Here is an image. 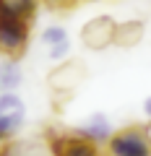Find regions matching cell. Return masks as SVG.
<instances>
[{
	"label": "cell",
	"mask_w": 151,
	"mask_h": 156,
	"mask_svg": "<svg viewBox=\"0 0 151 156\" xmlns=\"http://www.w3.org/2000/svg\"><path fill=\"white\" fill-rule=\"evenodd\" d=\"M29 39H31V21L29 18L0 11V55L18 60L26 52Z\"/></svg>",
	"instance_id": "6da1fadb"
},
{
	"label": "cell",
	"mask_w": 151,
	"mask_h": 156,
	"mask_svg": "<svg viewBox=\"0 0 151 156\" xmlns=\"http://www.w3.org/2000/svg\"><path fill=\"white\" fill-rule=\"evenodd\" d=\"M110 156H151V135L143 125H128L112 133L107 140Z\"/></svg>",
	"instance_id": "7a4b0ae2"
},
{
	"label": "cell",
	"mask_w": 151,
	"mask_h": 156,
	"mask_svg": "<svg viewBox=\"0 0 151 156\" xmlns=\"http://www.w3.org/2000/svg\"><path fill=\"white\" fill-rule=\"evenodd\" d=\"M26 122V104L16 91L0 94V143H11Z\"/></svg>",
	"instance_id": "3957f363"
},
{
	"label": "cell",
	"mask_w": 151,
	"mask_h": 156,
	"mask_svg": "<svg viewBox=\"0 0 151 156\" xmlns=\"http://www.w3.org/2000/svg\"><path fill=\"white\" fill-rule=\"evenodd\" d=\"M47 146H50L52 156H102V146L76 133H60L57 128L47 130Z\"/></svg>",
	"instance_id": "277c9868"
},
{
	"label": "cell",
	"mask_w": 151,
	"mask_h": 156,
	"mask_svg": "<svg viewBox=\"0 0 151 156\" xmlns=\"http://www.w3.org/2000/svg\"><path fill=\"white\" fill-rule=\"evenodd\" d=\"M115 31H117V21L112 16H94L81 29V42L89 50H104L115 44Z\"/></svg>",
	"instance_id": "5b68a950"
},
{
	"label": "cell",
	"mask_w": 151,
	"mask_h": 156,
	"mask_svg": "<svg viewBox=\"0 0 151 156\" xmlns=\"http://www.w3.org/2000/svg\"><path fill=\"white\" fill-rule=\"evenodd\" d=\"M73 133L81 135V138H86V140H91V143H96V146H107V140L112 138L115 130H112L110 120H107L102 112H94V115L86 117V120L73 130Z\"/></svg>",
	"instance_id": "8992f818"
},
{
	"label": "cell",
	"mask_w": 151,
	"mask_h": 156,
	"mask_svg": "<svg viewBox=\"0 0 151 156\" xmlns=\"http://www.w3.org/2000/svg\"><path fill=\"white\" fill-rule=\"evenodd\" d=\"M81 78H84V65L81 62H65L50 76V83L57 91H73L81 83Z\"/></svg>",
	"instance_id": "52a82bcc"
},
{
	"label": "cell",
	"mask_w": 151,
	"mask_h": 156,
	"mask_svg": "<svg viewBox=\"0 0 151 156\" xmlns=\"http://www.w3.org/2000/svg\"><path fill=\"white\" fill-rule=\"evenodd\" d=\"M23 81V73H21V65L18 60L13 57H3L0 62V94L3 91H16Z\"/></svg>",
	"instance_id": "ba28073f"
},
{
	"label": "cell",
	"mask_w": 151,
	"mask_h": 156,
	"mask_svg": "<svg viewBox=\"0 0 151 156\" xmlns=\"http://www.w3.org/2000/svg\"><path fill=\"white\" fill-rule=\"evenodd\" d=\"M0 156H52L47 140H18V143H8Z\"/></svg>",
	"instance_id": "9c48e42d"
},
{
	"label": "cell",
	"mask_w": 151,
	"mask_h": 156,
	"mask_svg": "<svg viewBox=\"0 0 151 156\" xmlns=\"http://www.w3.org/2000/svg\"><path fill=\"white\" fill-rule=\"evenodd\" d=\"M143 39V21H123L115 31V44L117 47H135Z\"/></svg>",
	"instance_id": "30bf717a"
},
{
	"label": "cell",
	"mask_w": 151,
	"mask_h": 156,
	"mask_svg": "<svg viewBox=\"0 0 151 156\" xmlns=\"http://www.w3.org/2000/svg\"><path fill=\"white\" fill-rule=\"evenodd\" d=\"M39 5H42V0H3V3H0V11L31 21V18L37 16V8Z\"/></svg>",
	"instance_id": "8fae6325"
},
{
	"label": "cell",
	"mask_w": 151,
	"mask_h": 156,
	"mask_svg": "<svg viewBox=\"0 0 151 156\" xmlns=\"http://www.w3.org/2000/svg\"><path fill=\"white\" fill-rule=\"evenodd\" d=\"M63 42H70V37H68V31L63 26H47L42 31V44L55 47V44H63Z\"/></svg>",
	"instance_id": "7c38bea8"
},
{
	"label": "cell",
	"mask_w": 151,
	"mask_h": 156,
	"mask_svg": "<svg viewBox=\"0 0 151 156\" xmlns=\"http://www.w3.org/2000/svg\"><path fill=\"white\" fill-rule=\"evenodd\" d=\"M70 55V42H63V44L50 47V60H65Z\"/></svg>",
	"instance_id": "4fadbf2b"
},
{
	"label": "cell",
	"mask_w": 151,
	"mask_h": 156,
	"mask_svg": "<svg viewBox=\"0 0 151 156\" xmlns=\"http://www.w3.org/2000/svg\"><path fill=\"white\" fill-rule=\"evenodd\" d=\"M76 0H42V5L52 8V11H63V8H70Z\"/></svg>",
	"instance_id": "5bb4252c"
},
{
	"label": "cell",
	"mask_w": 151,
	"mask_h": 156,
	"mask_svg": "<svg viewBox=\"0 0 151 156\" xmlns=\"http://www.w3.org/2000/svg\"><path fill=\"white\" fill-rule=\"evenodd\" d=\"M143 115H146V117L151 120V96H149V99L143 101Z\"/></svg>",
	"instance_id": "9a60e30c"
}]
</instances>
